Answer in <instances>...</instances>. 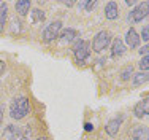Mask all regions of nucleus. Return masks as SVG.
Returning a JSON list of instances; mask_svg holds the SVG:
<instances>
[{
    "mask_svg": "<svg viewBox=\"0 0 149 140\" xmlns=\"http://www.w3.org/2000/svg\"><path fill=\"white\" fill-rule=\"evenodd\" d=\"M29 112H30V103L22 96L21 97H15L11 100V103H10V116L16 121L26 118L29 115Z\"/></svg>",
    "mask_w": 149,
    "mask_h": 140,
    "instance_id": "nucleus-1",
    "label": "nucleus"
},
{
    "mask_svg": "<svg viewBox=\"0 0 149 140\" xmlns=\"http://www.w3.org/2000/svg\"><path fill=\"white\" fill-rule=\"evenodd\" d=\"M32 134V129L29 126H6L5 131H3V139L5 140H29Z\"/></svg>",
    "mask_w": 149,
    "mask_h": 140,
    "instance_id": "nucleus-2",
    "label": "nucleus"
},
{
    "mask_svg": "<svg viewBox=\"0 0 149 140\" xmlns=\"http://www.w3.org/2000/svg\"><path fill=\"white\" fill-rule=\"evenodd\" d=\"M109 42H111V34H109L108 30H100L94 37V42H92V49H94L95 53H102L103 49L108 48Z\"/></svg>",
    "mask_w": 149,
    "mask_h": 140,
    "instance_id": "nucleus-3",
    "label": "nucleus"
},
{
    "mask_svg": "<svg viewBox=\"0 0 149 140\" xmlns=\"http://www.w3.org/2000/svg\"><path fill=\"white\" fill-rule=\"evenodd\" d=\"M73 54H74V57H76L78 62L83 64L84 61L89 57V54H91V45H89V42H86V40L76 42V43H74V46H73Z\"/></svg>",
    "mask_w": 149,
    "mask_h": 140,
    "instance_id": "nucleus-4",
    "label": "nucleus"
},
{
    "mask_svg": "<svg viewBox=\"0 0 149 140\" xmlns=\"http://www.w3.org/2000/svg\"><path fill=\"white\" fill-rule=\"evenodd\" d=\"M148 14H149V2L146 0V2H140L132 11H130L129 19H132L133 23H141Z\"/></svg>",
    "mask_w": 149,
    "mask_h": 140,
    "instance_id": "nucleus-5",
    "label": "nucleus"
},
{
    "mask_svg": "<svg viewBox=\"0 0 149 140\" xmlns=\"http://www.w3.org/2000/svg\"><path fill=\"white\" fill-rule=\"evenodd\" d=\"M60 29H62V23L60 21H52L51 24H48L46 29L43 30V40L45 42H54L56 38H59Z\"/></svg>",
    "mask_w": 149,
    "mask_h": 140,
    "instance_id": "nucleus-6",
    "label": "nucleus"
},
{
    "mask_svg": "<svg viewBox=\"0 0 149 140\" xmlns=\"http://www.w3.org/2000/svg\"><path fill=\"white\" fill-rule=\"evenodd\" d=\"M133 113H135V116H136V118L149 116V97L140 100V102L133 107Z\"/></svg>",
    "mask_w": 149,
    "mask_h": 140,
    "instance_id": "nucleus-7",
    "label": "nucleus"
},
{
    "mask_svg": "<svg viewBox=\"0 0 149 140\" xmlns=\"http://www.w3.org/2000/svg\"><path fill=\"white\" fill-rule=\"evenodd\" d=\"M140 42H141V38H140V35H138V32L135 30L133 27H130L129 32H127V35H125V43H127V46H129L130 49L138 48V46H140Z\"/></svg>",
    "mask_w": 149,
    "mask_h": 140,
    "instance_id": "nucleus-8",
    "label": "nucleus"
},
{
    "mask_svg": "<svg viewBox=\"0 0 149 140\" xmlns=\"http://www.w3.org/2000/svg\"><path fill=\"white\" fill-rule=\"evenodd\" d=\"M130 137L133 140H149V127L148 126H135L130 131Z\"/></svg>",
    "mask_w": 149,
    "mask_h": 140,
    "instance_id": "nucleus-9",
    "label": "nucleus"
},
{
    "mask_svg": "<svg viewBox=\"0 0 149 140\" xmlns=\"http://www.w3.org/2000/svg\"><path fill=\"white\" fill-rule=\"evenodd\" d=\"M120 124H122V116H118V118H113V120H109L108 124L105 126L106 134L111 135V137L118 135V132H119V129H120Z\"/></svg>",
    "mask_w": 149,
    "mask_h": 140,
    "instance_id": "nucleus-10",
    "label": "nucleus"
},
{
    "mask_svg": "<svg viewBox=\"0 0 149 140\" xmlns=\"http://www.w3.org/2000/svg\"><path fill=\"white\" fill-rule=\"evenodd\" d=\"M105 16L108 18L109 21H114L116 18L119 16V6L116 2H108L105 6Z\"/></svg>",
    "mask_w": 149,
    "mask_h": 140,
    "instance_id": "nucleus-11",
    "label": "nucleus"
},
{
    "mask_svg": "<svg viewBox=\"0 0 149 140\" xmlns=\"http://www.w3.org/2000/svg\"><path fill=\"white\" fill-rule=\"evenodd\" d=\"M124 53H125V45H124V42L120 40V38H116V40L113 42V49H111L113 57H119V56H122Z\"/></svg>",
    "mask_w": 149,
    "mask_h": 140,
    "instance_id": "nucleus-12",
    "label": "nucleus"
},
{
    "mask_svg": "<svg viewBox=\"0 0 149 140\" xmlns=\"http://www.w3.org/2000/svg\"><path fill=\"white\" fill-rule=\"evenodd\" d=\"M76 30H74V29H67V30H63L62 34L59 35L60 37V43H62V45H65V43H72L74 38H76Z\"/></svg>",
    "mask_w": 149,
    "mask_h": 140,
    "instance_id": "nucleus-13",
    "label": "nucleus"
},
{
    "mask_svg": "<svg viewBox=\"0 0 149 140\" xmlns=\"http://www.w3.org/2000/svg\"><path fill=\"white\" fill-rule=\"evenodd\" d=\"M146 81H149V72H140V73H133V86H141Z\"/></svg>",
    "mask_w": 149,
    "mask_h": 140,
    "instance_id": "nucleus-14",
    "label": "nucleus"
},
{
    "mask_svg": "<svg viewBox=\"0 0 149 140\" xmlns=\"http://www.w3.org/2000/svg\"><path fill=\"white\" fill-rule=\"evenodd\" d=\"M30 10V2H26V0H19L16 2V11L19 16H26Z\"/></svg>",
    "mask_w": 149,
    "mask_h": 140,
    "instance_id": "nucleus-15",
    "label": "nucleus"
},
{
    "mask_svg": "<svg viewBox=\"0 0 149 140\" xmlns=\"http://www.w3.org/2000/svg\"><path fill=\"white\" fill-rule=\"evenodd\" d=\"M6 16H8V8H6V3L0 5V32H3L6 24Z\"/></svg>",
    "mask_w": 149,
    "mask_h": 140,
    "instance_id": "nucleus-16",
    "label": "nucleus"
},
{
    "mask_svg": "<svg viewBox=\"0 0 149 140\" xmlns=\"http://www.w3.org/2000/svg\"><path fill=\"white\" fill-rule=\"evenodd\" d=\"M30 16H32V23L33 24H38V23H43L45 21V13L41 11V10H32V13H30Z\"/></svg>",
    "mask_w": 149,
    "mask_h": 140,
    "instance_id": "nucleus-17",
    "label": "nucleus"
},
{
    "mask_svg": "<svg viewBox=\"0 0 149 140\" xmlns=\"http://www.w3.org/2000/svg\"><path fill=\"white\" fill-rule=\"evenodd\" d=\"M130 77H133V67L132 65L124 67L122 72H120V80L127 81V80H130Z\"/></svg>",
    "mask_w": 149,
    "mask_h": 140,
    "instance_id": "nucleus-18",
    "label": "nucleus"
},
{
    "mask_svg": "<svg viewBox=\"0 0 149 140\" xmlns=\"http://www.w3.org/2000/svg\"><path fill=\"white\" fill-rule=\"evenodd\" d=\"M138 65H140L141 72H146V70H149V56H143V59H141V62L138 64Z\"/></svg>",
    "mask_w": 149,
    "mask_h": 140,
    "instance_id": "nucleus-19",
    "label": "nucleus"
},
{
    "mask_svg": "<svg viewBox=\"0 0 149 140\" xmlns=\"http://www.w3.org/2000/svg\"><path fill=\"white\" fill-rule=\"evenodd\" d=\"M140 38H143L144 42H149V24H148V26H144V27H143V30H141V35H140Z\"/></svg>",
    "mask_w": 149,
    "mask_h": 140,
    "instance_id": "nucleus-20",
    "label": "nucleus"
},
{
    "mask_svg": "<svg viewBox=\"0 0 149 140\" xmlns=\"http://www.w3.org/2000/svg\"><path fill=\"white\" fill-rule=\"evenodd\" d=\"M95 5H97V2H95V0H92V2H86V5H84V6H86V11H91Z\"/></svg>",
    "mask_w": 149,
    "mask_h": 140,
    "instance_id": "nucleus-21",
    "label": "nucleus"
},
{
    "mask_svg": "<svg viewBox=\"0 0 149 140\" xmlns=\"http://www.w3.org/2000/svg\"><path fill=\"white\" fill-rule=\"evenodd\" d=\"M140 54L141 56H149V45H144L143 48L140 49Z\"/></svg>",
    "mask_w": 149,
    "mask_h": 140,
    "instance_id": "nucleus-22",
    "label": "nucleus"
},
{
    "mask_svg": "<svg viewBox=\"0 0 149 140\" xmlns=\"http://www.w3.org/2000/svg\"><path fill=\"white\" fill-rule=\"evenodd\" d=\"M5 69H6L5 61H2V59H0V78H2V75H3V72H5Z\"/></svg>",
    "mask_w": 149,
    "mask_h": 140,
    "instance_id": "nucleus-23",
    "label": "nucleus"
},
{
    "mask_svg": "<svg viewBox=\"0 0 149 140\" xmlns=\"http://www.w3.org/2000/svg\"><path fill=\"white\" fill-rule=\"evenodd\" d=\"M84 129H86V131L89 132V131H92V129H94V126H92L91 123H86V124H84Z\"/></svg>",
    "mask_w": 149,
    "mask_h": 140,
    "instance_id": "nucleus-24",
    "label": "nucleus"
},
{
    "mask_svg": "<svg viewBox=\"0 0 149 140\" xmlns=\"http://www.w3.org/2000/svg\"><path fill=\"white\" fill-rule=\"evenodd\" d=\"M2 115H3V108H2V105H0V121H2Z\"/></svg>",
    "mask_w": 149,
    "mask_h": 140,
    "instance_id": "nucleus-25",
    "label": "nucleus"
},
{
    "mask_svg": "<svg viewBox=\"0 0 149 140\" xmlns=\"http://www.w3.org/2000/svg\"><path fill=\"white\" fill-rule=\"evenodd\" d=\"M37 140H49L48 137H40V139H37Z\"/></svg>",
    "mask_w": 149,
    "mask_h": 140,
    "instance_id": "nucleus-26",
    "label": "nucleus"
},
{
    "mask_svg": "<svg viewBox=\"0 0 149 140\" xmlns=\"http://www.w3.org/2000/svg\"><path fill=\"white\" fill-rule=\"evenodd\" d=\"M0 5H2V2H0Z\"/></svg>",
    "mask_w": 149,
    "mask_h": 140,
    "instance_id": "nucleus-27",
    "label": "nucleus"
}]
</instances>
